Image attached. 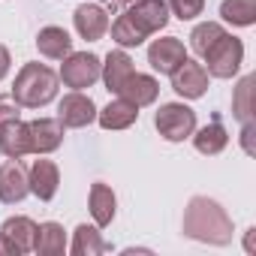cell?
I'll return each mask as SVG.
<instances>
[{
    "label": "cell",
    "instance_id": "cell-1",
    "mask_svg": "<svg viewBox=\"0 0 256 256\" xmlns=\"http://www.w3.org/2000/svg\"><path fill=\"white\" fill-rule=\"evenodd\" d=\"M184 235L202 244L226 247L232 244V217L220 202L208 196H193L184 208Z\"/></svg>",
    "mask_w": 256,
    "mask_h": 256
},
{
    "label": "cell",
    "instance_id": "cell-2",
    "mask_svg": "<svg viewBox=\"0 0 256 256\" xmlns=\"http://www.w3.org/2000/svg\"><path fill=\"white\" fill-rule=\"evenodd\" d=\"M58 72L48 70L46 64H24L16 76L12 96L22 108H42L58 96Z\"/></svg>",
    "mask_w": 256,
    "mask_h": 256
},
{
    "label": "cell",
    "instance_id": "cell-3",
    "mask_svg": "<svg viewBox=\"0 0 256 256\" xmlns=\"http://www.w3.org/2000/svg\"><path fill=\"white\" fill-rule=\"evenodd\" d=\"M202 58L208 64L205 66L208 76H214V78H232L241 70V64H244V42L238 36H232V34H223Z\"/></svg>",
    "mask_w": 256,
    "mask_h": 256
},
{
    "label": "cell",
    "instance_id": "cell-4",
    "mask_svg": "<svg viewBox=\"0 0 256 256\" xmlns=\"http://www.w3.org/2000/svg\"><path fill=\"white\" fill-rule=\"evenodd\" d=\"M154 126L166 142H184L196 130V112L184 102H166L154 114Z\"/></svg>",
    "mask_w": 256,
    "mask_h": 256
},
{
    "label": "cell",
    "instance_id": "cell-5",
    "mask_svg": "<svg viewBox=\"0 0 256 256\" xmlns=\"http://www.w3.org/2000/svg\"><path fill=\"white\" fill-rule=\"evenodd\" d=\"M100 70H102V64H100L96 54H90V52H70L64 58V64H60L58 78L66 88H72V90H84V88H90L100 78Z\"/></svg>",
    "mask_w": 256,
    "mask_h": 256
},
{
    "label": "cell",
    "instance_id": "cell-6",
    "mask_svg": "<svg viewBox=\"0 0 256 256\" xmlns=\"http://www.w3.org/2000/svg\"><path fill=\"white\" fill-rule=\"evenodd\" d=\"M124 16L136 24V30L145 40L169 24V6H166V0H136V4L126 10Z\"/></svg>",
    "mask_w": 256,
    "mask_h": 256
},
{
    "label": "cell",
    "instance_id": "cell-7",
    "mask_svg": "<svg viewBox=\"0 0 256 256\" xmlns=\"http://www.w3.org/2000/svg\"><path fill=\"white\" fill-rule=\"evenodd\" d=\"M58 120L64 124V130L70 126V130H82V126L94 124L96 120V106L90 96H84L82 90H72L60 100L58 106Z\"/></svg>",
    "mask_w": 256,
    "mask_h": 256
},
{
    "label": "cell",
    "instance_id": "cell-8",
    "mask_svg": "<svg viewBox=\"0 0 256 256\" xmlns=\"http://www.w3.org/2000/svg\"><path fill=\"white\" fill-rule=\"evenodd\" d=\"M172 90H175L178 96H184V100H199V96H205V90H208V72H205V66L187 58V60L172 72Z\"/></svg>",
    "mask_w": 256,
    "mask_h": 256
},
{
    "label": "cell",
    "instance_id": "cell-9",
    "mask_svg": "<svg viewBox=\"0 0 256 256\" xmlns=\"http://www.w3.org/2000/svg\"><path fill=\"white\" fill-rule=\"evenodd\" d=\"M184 60H187L184 42H181V40H175V36L154 40V42H151V48H148V64H151L160 76H172Z\"/></svg>",
    "mask_w": 256,
    "mask_h": 256
},
{
    "label": "cell",
    "instance_id": "cell-10",
    "mask_svg": "<svg viewBox=\"0 0 256 256\" xmlns=\"http://www.w3.org/2000/svg\"><path fill=\"white\" fill-rule=\"evenodd\" d=\"M28 133H30V154H52L60 148L64 142V124L58 118H36L28 124Z\"/></svg>",
    "mask_w": 256,
    "mask_h": 256
},
{
    "label": "cell",
    "instance_id": "cell-11",
    "mask_svg": "<svg viewBox=\"0 0 256 256\" xmlns=\"http://www.w3.org/2000/svg\"><path fill=\"white\" fill-rule=\"evenodd\" d=\"M58 184H60L58 163H52V160H34V163H30L28 187H30V193H34L40 202H52L54 193H58Z\"/></svg>",
    "mask_w": 256,
    "mask_h": 256
},
{
    "label": "cell",
    "instance_id": "cell-12",
    "mask_svg": "<svg viewBox=\"0 0 256 256\" xmlns=\"http://www.w3.org/2000/svg\"><path fill=\"white\" fill-rule=\"evenodd\" d=\"M72 22H76L78 36H82V40H88V42L102 40V36H106V30H108V16H106V10H102V6H96V4H82V6H76Z\"/></svg>",
    "mask_w": 256,
    "mask_h": 256
},
{
    "label": "cell",
    "instance_id": "cell-13",
    "mask_svg": "<svg viewBox=\"0 0 256 256\" xmlns=\"http://www.w3.org/2000/svg\"><path fill=\"white\" fill-rule=\"evenodd\" d=\"M28 193H30L28 172H24V166L18 160H10V163L0 166V202H4V205H16Z\"/></svg>",
    "mask_w": 256,
    "mask_h": 256
},
{
    "label": "cell",
    "instance_id": "cell-14",
    "mask_svg": "<svg viewBox=\"0 0 256 256\" xmlns=\"http://www.w3.org/2000/svg\"><path fill=\"white\" fill-rule=\"evenodd\" d=\"M0 154L10 160H22L30 154V133L24 120H6L0 124Z\"/></svg>",
    "mask_w": 256,
    "mask_h": 256
},
{
    "label": "cell",
    "instance_id": "cell-15",
    "mask_svg": "<svg viewBox=\"0 0 256 256\" xmlns=\"http://www.w3.org/2000/svg\"><path fill=\"white\" fill-rule=\"evenodd\" d=\"M133 72H136V70H133V58L126 54L124 48L108 52V54H106V64H102V70H100V76H102L108 94H120V88L126 84V78H130Z\"/></svg>",
    "mask_w": 256,
    "mask_h": 256
},
{
    "label": "cell",
    "instance_id": "cell-16",
    "mask_svg": "<svg viewBox=\"0 0 256 256\" xmlns=\"http://www.w3.org/2000/svg\"><path fill=\"white\" fill-rule=\"evenodd\" d=\"M96 120L102 130H126V126H133L139 120V106H133L130 100H112L102 112H96Z\"/></svg>",
    "mask_w": 256,
    "mask_h": 256
},
{
    "label": "cell",
    "instance_id": "cell-17",
    "mask_svg": "<svg viewBox=\"0 0 256 256\" xmlns=\"http://www.w3.org/2000/svg\"><path fill=\"white\" fill-rule=\"evenodd\" d=\"M157 94H160V82L154 78V76H145V72H133L130 78H126V84L120 88V94L118 96H124V100H130L133 106H151V102H157Z\"/></svg>",
    "mask_w": 256,
    "mask_h": 256
},
{
    "label": "cell",
    "instance_id": "cell-18",
    "mask_svg": "<svg viewBox=\"0 0 256 256\" xmlns=\"http://www.w3.org/2000/svg\"><path fill=\"white\" fill-rule=\"evenodd\" d=\"M36 48H40V54L48 58V60H64V58L72 52V40H70V34H66L64 28L48 24V28H42V30L36 34Z\"/></svg>",
    "mask_w": 256,
    "mask_h": 256
},
{
    "label": "cell",
    "instance_id": "cell-19",
    "mask_svg": "<svg viewBox=\"0 0 256 256\" xmlns=\"http://www.w3.org/2000/svg\"><path fill=\"white\" fill-rule=\"evenodd\" d=\"M88 205H90V217L96 226H108L114 220V211H118V199H114V190L102 181H96L90 187V196H88Z\"/></svg>",
    "mask_w": 256,
    "mask_h": 256
},
{
    "label": "cell",
    "instance_id": "cell-20",
    "mask_svg": "<svg viewBox=\"0 0 256 256\" xmlns=\"http://www.w3.org/2000/svg\"><path fill=\"white\" fill-rule=\"evenodd\" d=\"M36 223L30 217H10L4 226H0V235H6L22 253H34V244H36Z\"/></svg>",
    "mask_w": 256,
    "mask_h": 256
},
{
    "label": "cell",
    "instance_id": "cell-21",
    "mask_svg": "<svg viewBox=\"0 0 256 256\" xmlns=\"http://www.w3.org/2000/svg\"><path fill=\"white\" fill-rule=\"evenodd\" d=\"M64 250H66V232H64V226L54 223V220L40 223L34 253H40V256H64Z\"/></svg>",
    "mask_w": 256,
    "mask_h": 256
},
{
    "label": "cell",
    "instance_id": "cell-22",
    "mask_svg": "<svg viewBox=\"0 0 256 256\" xmlns=\"http://www.w3.org/2000/svg\"><path fill=\"white\" fill-rule=\"evenodd\" d=\"M196 136H193V145H196V151L199 154H205V157H214V154H220L226 145H229V133H226V126L220 124V120H211V124H205L202 130H193Z\"/></svg>",
    "mask_w": 256,
    "mask_h": 256
},
{
    "label": "cell",
    "instance_id": "cell-23",
    "mask_svg": "<svg viewBox=\"0 0 256 256\" xmlns=\"http://www.w3.org/2000/svg\"><path fill=\"white\" fill-rule=\"evenodd\" d=\"M70 250H72V256H100V253H106V250H112V247L102 241V235H100L96 226L82 223V226H76V232H72Z\"/></svg>",
    "mask_w": 256,
    "mask_h": 256
},
{
    "label": "cell",
    "instance_id": "cell-24",
    "mask_svg": "<svg viewBox=\"0 0 256 256\" xmlns=\"http://www.w3.org/2000/svg\"><path fill=\"white\" fill-rule=\"evenodd\" d=\"M220 18L235 24V28L256 24V0H223L220 4Z\"/></svg>",
    "mask_w": 256,
    "mask_h": 256
},
{
    "label": "cell",
    "instance_id": "cell-25",
    "mask_svg": "<svg viewBox=\"0 0 256 256\" xmlns=\"http://www.w3.org/2000/svg\"><path fill=\"white\" fill-rule=\"evenodd\" d=\"M226 30H223V24H217V22H202V24H196L193 28V34H190V48L202 58L220 36H223Z\"/></svg>",
    "mask_w": 256,
    "mask_h": 256
},
{
    "label": "cell",
    "instance_id": "cell-26",
    "mask_svg": "<svg viewBox=\"0 0 256 256\" xmlns=\"http://www.w3.org/2000/svg\"><path fill=\"white\" fill-rule=\"evenodd\" d=\"M112 40H114L120 48H136V46L145 42V36L136 30V24L126 18V16H118V18L112 22Z\"/></svg>",
    "mask_w": 256,
    "mask_h": 256
},
{
    "label": "cell",
    "instance_id": "cell-27",
    "mask_svg": "<svg viewBox=\"0 0 256 256\" xmlns=\"http://www.w3.org/2000/svg\"><path fill=\"white\" fill-rule=\"evenodd\" d=\"M250 94H253V76H244L235 88V100H232V114L244 124L253 120V106H250Z\"/></svg>",
    "mask_w": 256,
    "mask_h": 256
},
{
    "label": "cell",
    "instance_id": "cell-28",
    "mask_svg": "<svg viewBox=\"0 0 256 256\" xmlns=\"http://www.w3.org/2000/svg\"><path fill=\"white\" fill-rule=\"evenodd\" d=\"M166 6H169V10H172V16H178L181 22H193L196 16H202L205 0H169Z\"/></svg>",
    "mask_w": 256,
    "mask_h": 256
},
{
    "label": "cell",
    "instance_id": "cell-29",
    "mask_svg": "<svg viewBox=\"0 0 256 256\" xmlns=\"http://www.w3.org/2000/svg\"><path fill=\"white\" fill-rule=\"evenodd\" d=\"M22 114V106L16 102L12 94H0V124H6V120H16Z\"/></svg>",
    "mask_w": 256,
    "mask_h": 256
},
{
    "label": "cell",
    "instance_id": "cell-30",
    "mask_svg": "<svg viewBox=\"0 0 256 256\" xmlns=\"http://www.w3.org/2000/svg\"><path fill=\"white\" fill-rule=\"evenodd\" d=\"M253 133H256V124L253 120H244V130H241V145L247 154H253Z\"/></svg>",
    "mask_w": 256,
    "mask_h": 256
},
{
    "label": "cell",
    "instance_id": "cell-31",
    "mask_svg": "<svg viewBox=\"0 0 256 256\" xmlns=\"http://www.w3.org/2000/svg\"><path fill=\"white\" fill-rule=\"evenodd\" d=\"M10 64H12V58H10V48H6V46H0V82L6 78V72H10Z\"/></svg>",
    "mask_w": 256,
    "mask_h": 256
},
{
    "label": "cell",
    "instance_id": "cell-32",
    "mask_svg": "<svg viewBox=\"0 0 256 256\" xmlns=\"http://www.w3.org/2000/svg\"><path fill=\"white\" fill-rule=\"evenodd\" d=\"M0 253H10V256H22V250L6 238V235H0Z\"/></svg>",
    "mask_w": 256,
    "mask_h": 256
}]
</instances>
